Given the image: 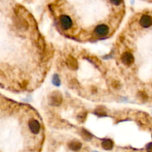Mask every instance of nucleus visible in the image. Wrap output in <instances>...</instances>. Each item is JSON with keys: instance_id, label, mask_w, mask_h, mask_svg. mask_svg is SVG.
Wrapping results in <instances>:
<instances>
[{"instance_id": "obj_8", "label": "nucleus", "mask_w": 152, "mask_h": 152, "mask_svg": "<svg viewBox=\"0 0 152 152\" xmlns=\"http://www.w3.org/2000/svg\"><path fill=\"white\" fill-rule=\"evenodd\" d=\"M122 0H111V2L113 5H120V4L122 2Z\"/></svg>"}, {"instance_id": "obj_1", "label": "nucleus", "mask_w": 152, "mask_h": 152, "mask_svg": "<svg viewBox=\"0 0 152 152\" xmlns=\"http://www.w3.org/2000/svg\"><path fill=\"white\" fill-rule=\"evenodd\" d=\"M59 23L60 25L65 30H68L72 27V20L68 16L62 15L59 18Z\"/></svg>"}, {"instance_id": "obj_9", "label": "nucleus", "mask_w": 152, "mask_h": 152, "mask_svg": "<svg viewBox=\"0 0 152 152\" xmlns=\"http://www.w3.org/2000/svg\"><path fill=\"white\" fill-rule=\"evenodd\" d=\"M147 151L148 152H152V142L149 143L147 145Z\"/></svg>"}, {"instance_id": "obj_4", "label": "nucleus", "mask_w": 152, "mask_h": 152, "mask_svg": "<svg viewBox=\"0 0 152 152\" xmlns=\"http://www.w3.org/2000/svg\"><path fill=\"white\" fill-rule=\"evenodd\" d=\"M140 25L144 28H149L152 25V17L149 15H143L140 18Z\"/></svg>"}, {"instance_id": "obj_7", "label": "nucleus", "mask_w": 152, "mask_h": 152, "mask_svg": "<svg viewBox=\"0 0 152 152\" xmlns=\"http://www.w3.org/2000/svg\"><path fill=\"white\" fill-rule=\"evenodd\" d=\"M81 146V143L79 142H73L70 144V148L74 151H78L79 149H80Z\"/></svg>"}, {"instance_id": "obj_2", "label": "nucleus", "mask_w": 152, "mask_h": 152, "mask_svg": "<svg viewBox=\"0 0 152 152\" xmlns=\"http://www.w3.org/2000/svg\"><path fill=\"white\" fill-rule=\"evenodd\" d=\"M108 31H109V28L106 25H104V24L99 25L96 27L95 31H94L96 35L99 36V37L107 35L108 34Z\"/></svg>"}, {"instance_id": "obj_3", "label": "nucleus", "mask_w": 152, "mask_h": 152, "mask_svg": "<svg viewBox=\"0 0 152 152\" xmlns=\"http://www.w3.org/2000/svg\"><path fill=\"white\" fill-rule=\"evenodd\" d=\"M29 128L33 134H38L41 129L40 123L36 119H31L29 122Z\"/></svg>"}, {"instance_id": "obj_6", "label": "nucleus", "mask_w": 152, "mask_h": 152, "mask_svg": "<svg viewBox=\"0 0 152 152\" xmlns=\"http://www.w3.org/2000/svg\"><path fill=\"white\" fill-rule=\"evenodd\" d=\"M102 145L104 148L105 149H106V150H111V149L113 148V142L111 140H105L103 142V143H102Z\"/></svg>"}, {"instance_id": "obj_5", "label": "nucleus", "mask_w": 152, "mask_h": 152, "mask_svg": "<svg viewBox=\"0 0 152 152\" xmlns=\"http://www.w3.org/2000/svg\"><path fill=\"white\" fill-rule=\"evenodd\" d=\"M122 63L125 64H127V65H129V64H132L134 62V57L132 56L131 53L129 52H126L123 55L122 58Z\"/></svg>"}]
</instances>
